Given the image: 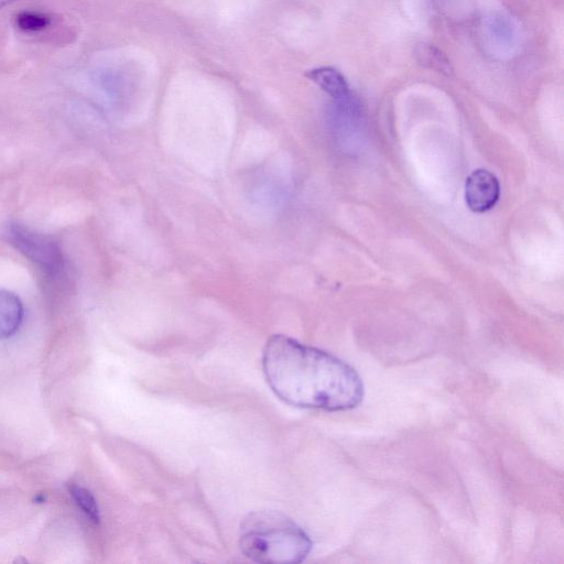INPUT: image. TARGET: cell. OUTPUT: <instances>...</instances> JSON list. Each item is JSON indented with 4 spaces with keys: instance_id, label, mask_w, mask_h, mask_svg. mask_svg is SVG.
Listing matches in <instances>:
<instances>
[{
    "instance_id": "1",
    "label": "cell",
    "mask_w": 564,
    "mask_h": 564,
    "mask_svg": "<svg viewBox=\"0 0 564 564\" xmlns=\"http://www.w3.org/2000/svg\"><path fill=\"white\" fill-rule=\"evenodd\" d=\"M262 368L272 391L294 406L346 411L364 398L362 380L351 366L284 335L268 339Z\"/></svg>"
},
{
    "instance_id": "2",
    "label": "cell",
    "mask_w": 564,
    "mask_h": 564,
    "mask_svg": "<svg viewBox=\"0 0 564 564\" xmlns=\"http://www.w3.org/2000/svg\"><path fill=\"white\" fill-rule=\"evenodd\" d=\"M239 545L250 560L268 564L302 562L312 541L293 520L276 511H254L240 528Z\"/></svg>"
},
{
    "instance_id": "3",
    "label": "cell",
    "mask_w": 564,
    "mask_h": 564,
    "mask_svg": "<svg viewBox=\"0 0 564 564\" xmlns=\"http://www.w3.org/2000/svg\"><path fill=\"white\" fill-rule=\"evenodd\" d=\"M3 236L15 250L47 273L56 274L63 269L62 250L51 237L18 223L6 225Z\"/></svg>"
},
{
    "instance_id": "4",
    "label": "cell",
    "mask_w": 564,
    "mask_h": 564,
    "mask_svg": "<svg viewBox=\"0 0 564 564\" xmlns=\"http://www.w3.org/2000/svg\"><path fill=\"white\" fill-rule=\"evenodd\" d=\"M500 184L496 175L485 169L473 171L465 182V202L474 213L490 210L499 200Z\"/></svg>"
},
{
    "instance_id": "5",
    "label": "cell",
    "mask_w": 564,
    "mask_h": 564,
    "mask_svg": "<svg viewBox=\"0 0 564 564\" xmlns=\"http://www.w3.org/2000/svg\"><path fill=\"white\" fill-rule=\"evenodd\" d=\"M23 321V305L20 297L11 291L0 290V339L11 337Z\"/></svg>"
},
{
    "instance_id": "6",
    "label": "cell",
    "mask_w": 564,
    "mask_h": 564,
    "mask_svg": "<svg viewBox=\"0 0 564 564\" xmlns=\"http://www.w3.org/2000/svg\"><path fill=\"white\" fill-rule=\"evenodd\" d=\"M307 77L335 99L343 100L349 95L345 77L335 68H314L307 73Z\"/></svg>"
},
{
    "instance_id": "7",
    "label": "cell",
    "mask_w": 564,
    "mask_h": 564,
    "mask_svg": "<svg viewBox=\"0 0 564 564\" xmlns=\"http://www.w3.org/2000/svg\"><path fill=\"white\" fill-rule=\"evenodd\" d=\"M69 492L77 506L94 521L100 520L97 502L89 490L80 486H72Z\"/></svg>"
},
{
    "instance_id": "8",
    "label": "cell",
    "mask_w": 564,
    "mask_h": 564,
    "mask_svg": "<svg viewBox=\"0 0 564 564\" xmlns=\"http://www.w3.org/2000/svg\"><path fill=\"white\" fill-rule=\"evenodd\" d=\"M47 14L37 12H21L15 19L17 26L25 32H39L51 24Z\"/></svg>"
},
{
    "instance_id": "9",
    "label": "cell",
    "mask_w": 564,
    "mask_h": 564,
    "mask_svg": "<svg viewBox=\"0 0 564 564\" xmlns=\"http://www.w3.org/2000/svg\"><path fill=\"white\" fill-rule=\"evenodd\" d=\"M420 53H422V55L425 56V57H423V62H431V64H432V62H434L433 67H436V65H440L441 70L448 68L447 59H445V57L442 55V53L440 51H435L431 46H427V47L423 46L422 51Z\"/></svg>"
},
{
    "instance_id": "10",
    "label": "cell",
    "mask_w": 564,
    "mask_h": 564,
    "mask_svg": "<svg viewBox=\"0 0 564 564\" xmlns=\"http://www.w3.org/2000/svg\"><path fill=\"white\" fill-rule=\"evenodd\" d=\"M15 1H18V0H0V10L2 8H4V7H7L8 4L13 3Z\"/></svg>"
}]
</instances>
